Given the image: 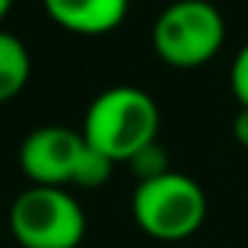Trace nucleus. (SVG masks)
I'll use <instances>...</instances> for the list:
<instances>
[{"mask_svg":"<svg viewBox=\"0 0 248 248\" xmlns=\"http://www.w3.org/2000/svg\"><path fill=\"white\" fill-rule=\"evenodd\" d=\"M159 124L162 116L153 95H147L139 87L122 84L93 98L81 133L107 159H113L116 165L119 162L127 165L144 144L159 139Z\"/></svg>","mask_w":248,"mask_h":248,"instance_id":"nucleus-1","label":"nucleus"},{"mask_svg":"<svg viewBox=\"0 0 248 248\" xmlns=\"http://www.w3.org/2000/svg\"><path fill=\"white\" fill-rule=\"evenodd\" d=\"M130 208L136 225L147 237L159 243H179L202 228L208 217V196L196 179L168 170L156 179L139 182Z\"/></svg>","mask_w":248,"mask_h":248,"instance_id":"nucleus-2","label":"nucleus"},{"mask_svg":"<svg viewBox=\"0 0 248 248\" xmlns=\"http://www.w3.org/2000/svg\"><path fill=\"white\" fill-rule=\"evenodd\" d=\"M9 231L23 248H78L87 217L66 187L29 185L9 208Z\"/></svg>","mask_w":248,"mask_h":248,"instance_id":"nucleus-3","label":"nucleus"},{"mask_svg":"<svg viewBox=\"0 0 248 248\" xmlns=\"http://www.w3.org/2000/svg\"><path fill=\"white\" fill-rule=\"evenodd\" d=\"M225 44V20L208 0H173L153 23V49L173 69L205 66Z\"/></svg>","mask_w":248,"mask_h":248,"instance_id":"nucleus-4","label":"nucleus"},{"mask_svg":"<svg viewBox=\"0 0 248 248\" xmlns=\"http://www.w3.org/2000/svg\"><path fill=\"white\" fill-rule=\"evenodd\" d=\"M90 153V141L81 130H69L61 124H46L32 130L17 150L20 170L32 185H75L78 170Z\"/></svg>","mask_w":248,"mask_h":248,"instance_id":"nucleus-5","label":"nucleus"},{"mask_svg":"<svg viewBox=\"0 0 248 248\" xmlns=\"http://www.w3.org/2000/svg\"><path fill=\"white\" fill-rule=\"evenodd\" d=\"M46 15L72 35H107L127 17L130 0H44Z\"/></svg>","mask_w":248,"mask_h":248,"instance_id":"nucleus-6","label":"nucleus"},{"mask_svg":"<svg viewBox=\"0 0 248 248\" xmlns=\"http://www.w3.org/2000/svg\"><path fill=\"white\" fill-rule=\"evenodd\" d=\"M29 72H32V58L26 44L17 35L0 29V104L17 98L26 90Z\"/></svg>","mask_w":248,"mask_h":248,"instance_id":"nucleus-7","label":"nucleus"},{"mask_svg":"<svg viewBox=\"0 0 248 248\" xmlns=\"http://www.w3.org/2000/svg\"><path fill=\"white\" fill-rule=\"evenodd\" d=\"M130 170L136 173V179L139 182H147V179H156V176H162V173H168L170 170V162H168V150L159 144V139L156 141H150V144H144L130 162Z\"/></svg>","mask_w":248,"mask_h":248,"instance_id":"nucleus-8","label":"nucleus"},{"mask_svg":"<svg viewBox=\"0 0 248 248\" xmlns=\"http://www.w3.org/2000/svg\"><path fill=\"white\" fill-rule=\"evenodd\" d=\"M231 93L240 101V107H248V44L231 63Z\"/></svg>","mask_w":248,"mask_h":248,"instance_id":"nucleus-9","label":"nucleus"},{"mask_svg":"<svg viewBox=\"0 0 248 248\" xmlns=\"http://www.w3.org/2000/svg\"><path fill=\"white\" fill-rule=\"evenodd\" d=\"M231 130H234V139L248 147V107H240V113H237V119L231 124Z\"/></svg>","mask_w":248,"mask_h":248,"instance_id":"nucleus-10","label":"nucleus"},{"mask_svg":"<svg viewBox=\"0 0 248 248\" xmlns=\"http://www.w3.org/2000/svg\"><path fill=\"white\" fill-rule=\"evenodd\" d=\"M12 3H15V0H0V23H3V17L9 15V9H12Z\"/></svg>","mask_w":248,"mask_h":248,"instance_id":"nucleus-11","label":"nucleus"}]
</instances>
